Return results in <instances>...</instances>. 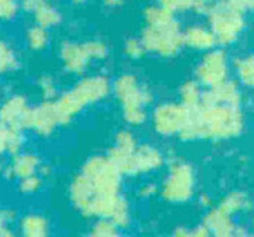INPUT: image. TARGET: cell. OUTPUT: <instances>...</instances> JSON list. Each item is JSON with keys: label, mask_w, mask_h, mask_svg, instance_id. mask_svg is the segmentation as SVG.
<instances>
[{"label": "cell", "mask_w": 254, "mask_h": 237, "mask_svg": "<svg viewBox=\"0 0 254 237\" xmlns=\"http://www.w3.org/2000/svg\"><path fill=\"white\" fill-rule=\"evenodd\" d=\"M112 83L109 76L103 73L82 75L81 79L69 91L60 93L54 103L61 126L71 124L86 108L105 101L112 93Z\"/></svg>", "instance_id": "cell-2"}, {"label": "cell", "mask_w": 254, "mask_h": 237, "mask_svg": "<svg viewBox=\"0 0 254 237\" xmlns=\"http://www.w3.org/2000/svg\"><path fill=\"white\" fill-rule=\"evenodd\" d=\"M17 229L24 237H46L50 235L51 223L44 213L28 212L18 218Z\"/></svg>", "instance_id": "cell-19"}, {"label": "cell", "mask_w": 254, "mask_h": 237, "mask_svg": "<svg viewBox=\"0 0 254 237\" xmlns=\"http://www.w3.org/2000/svg\"><path fill=\"white\" fill-rule=\"evenodd\" d=\"M203 86L196 78L187 79L178 88V101L190 110L198 109L203 101Z\"/></svg>", "instance_id": "cell-21"}, {"label": "cell", "mask_w": 254, "mask_h": 237, "mask_svg": "<svg viewBox=\"0 0 254 237\" xmlns=\"http://www.w3.org/2000/svg\"><path fill=\"white\" fill-rule=\"evenodd\" d=\"M123 53H125V55L128 59L138 61V59H141L147 54V50H145L141 38L130 37V38H127L126 41H125V44H123Z\"/></svg>", "instance_id": "cell-30"}, {"label": "cell", "mask_w": 254, "mask_h": 237, "mask_svg": "<svg viewBox=\"0 0 254 237\" xmlns=\"http://www.w3.org/2000/svg\"><path fill=\"white\" fill-rule=\"evenodd\" d=\"M16 235L14 230H13V226H1L0 228V236L1 237H13Z\"/></svg>", "instance_id": "cell-41"}, {"label": "cell", "mask_w": 254, "mask_h": 237, "mask_svg": "<svg viewBox=\"0 0 254 237\" xmlns=\"http://www.w3.org/2000/svg\"><path fill=\"white\" fill-rule=\"evenodd\" d=\"M31 106L23 95H10L7 96L0 108V123L3 126L28 130V121L31 115Z\"/></svg>", "instance_id": "cell-12"}, {"label": "cell", "mask_w": 254, "mask_h": 237, "mask_svg": "<svg viewBox=\"0 0 254 237\" xmlns=\"http://www.w3.org/2000/svg\"><path fill=\"white\" fill-rule=\"evenodd\" d=\"M243 11L232 0H218L216 6L208 14V20L219 46L229 47L239 40L245 28Z\"/></svg>", "instance_id": "cell-5"}, {"label": "cell", "mask_w": 254, "mask_h": 237, "mask_svg": "<svg viewBox=\"0 0 254 237\" xmlns=\"http://www.w3.org/2000/svg\"><path fill=\"white\" fill-rule=\"evenodd\" d=\"M184 44L187 48L199 53H206L219 46L212 28L200 24H193L184 28Z\"/></svg>", "instance_id": "cell-16"}, {"label": "cell", "mask_w": 254, "mask_h": 237, "mask_svg": "<svg viewBox=\"0 0 254 237\" xmlns=\"http://www.w3.org/2000/svg\"><path fill=\"white\" fill-rule=\"evenodd\" d=\"M233 68L239 82L247 88H254V53L235 59Z\"/></svg>", "instance_id": "cell-23"}, {"label": "cell", "mask_w": 254, "mask_h": 237, "mask_svg": "<svg viewBox=\"0 0 254 237\" xmlns=\"http://www.w3.org/2000/svg\"><path fill=\"white\" fill-rule=\"evenodd\" d=\"M220 209L223 212H226L229 215H235L237 212H242V210H246L250 208V201L249 198L246 196L243 192L233 191L230 193L225 195L218 205Z\"/></svg>", "instance_id": "cell-25"}, {"label": "cell", "mask_w": 254, "mask_h": 237, "mask_svg": "<svg viewBox=\"0 0 254 237\" xmlns=\"http://www.w3.org/2000/svg\"><path fill=\"white\" fill-rule=\"evenodd\" d=\"M195 188L196 174L193 167L184 160L174 158L160 186L161 198L171 205H184L193 198Z\"/></svg>", "instance_id": "cell-4"}, {"label": "cell", "mask_w": 254, "mask_h": 237, "mask_svg": "<svg viewBox=\"0 0 254 237\" xmlns=\"http://www.w3.org/2000/svg\"><path fill=\"white\" fill-rule=\"evenodd\" d=\"M71 1H72L73 4H83L86 0H71Z\"/></svg>", "instance_id": "cell-44"}, {"label": "cell", "mask_w": 254, "mask_h": 237, "mask_svg": "<svg viewBox=\"0 0 254 237\" xmlns=\"http://www.w3.org/2000/svg\"><path fill=\"white\" fill-rule=\"evenodd\" d=\"M190 118V110L181 102L165 101L155 105L151 112V126L160 137H178Z\"/></svg>", "instance_id": "cell-8"}, {"label": "cell", "mask_w": 254, "mask_h": 237, "mask_svg": "<svg viewBox=\"0 0 254 237\" xmlns=\"http://www.w3.org/2000/svg\"><path fill=\"white\" fill-rule=\"evenodd\" d=\"M123 3H125V0H103V4H105L106 7H110V9L120 7Z\"/></svg>", "instance_id": "cell-42"}, {"label": "cell", "mask_w": 254, "mask_h": 237, "mask_svg": "<svg viewBox=\"0 0 254 237\" xmlns=\"http://www.w3.org/2000/svg\"><path fill=\"white\" fill-rule=\"evenodd\" d=\"M47 1L48 0H20V7H21V10L33 14L40 6H43Z\"/></svg>", "instance_id": "cell-37"}, {"label": "cell", "mask_w": 254, "mask_h": 237, "mask_svg": "<svg viewBox=\"0 0 254 237\" xmlns=\"http://www.w3.org/2000/svg\"><path fill=\"white\" fill-rule=\"evenodd\" d=\"M167 161V157L160 148L150 143H140L137 146L134 154L128 160V163L122 170L125 177H140L148 175L160 168H163Z\"/></svg>", "instance_id": "cell-10"}, {"label": "cell", "mask_w": 254, "mask_h": 237, "mask_svg": "<svg viewBox=\"0 0 254 237\" xmlns=\"http://www.w3.org/2000/svg\"><path fill=\"white\" fill-rule=\"evenodd\" d=\"M140 38L147 53L161 58H174L185 47L184 30L177 18L163 24H144Z\"/></svg>", "instance_id": "cell-3"}, {"label": "cell", "mask_w": 254, "mask_h": 237, "mask_svg": "<svg viewBox=\"0 0 254 237\" xmlns=\"http://www.w3.org/2000/svg\"><path fill=\"white\" fill-rule=\"evenodd\" d=\"M23 128L3 126L0 127V150L4 155L17 154L23 151V147L26 144V136L23 133Z\"/></svg>", "instance_id": "cell-20"}, {"label": "cell", "mask_w": 254, "mask_h": 237, "mask_svg": "<svg viewBox=\"0 0 254 237\" xmlns=\"http://www.w3.org/2000/svg\"><path fill=\"white\" fill-rule=\"evenodd\" d=\"M235 4H237L239 7H242V9L245 10L247 6H252V1L253 0H232Z\"/></svg>", "instance_id": "cell-43"}, {"label": "cell", "mask_w": 254, "mask_h": 237, "mask_svg": "<svg viewBox=\"0 0 254 237\" xmlns=\"http://www.w3.org/2000/svg\"><path fill=\"white\" fill-rule=\"evenodd\" d=\"M37 86L43 101H55L58 98V86L55 83V79L51 75H41L37 81Z\"/></svg>", "instance_id": "cell-29"}, {"label": "cell", "mask_w": 254, "mask_h": 237, "mask_svg": "<svg viewBox=\"0 0 254 237\" xmlns=\"http://www.w3.org/2000/svg\"><path fill=\"white\" fill-rule=\"evenodd\" d=\"M157 4L171 10L174 13H184L192 10L193 0H157Z\"/></svg>", "instance_id": "cell-33"}, {"label": "cell", "mask_w": 254, "mask_h": 237, "mask_svg": "<svg viewBox=\"0 0 254 237\" xmlns=\"http://www.w3.org/2000/svg\"><path fill=\"white\" fill-rule=\"evenodd\" d=\"M41 158L31 151H20L10 157L9 164L4 167L3 175L6 179H21L30 175L38 174L41 167Z\"/></svg>", "instance_id": "cell-14"}, {"label": "cell", "mask_w": 254, "mask_h": 237, "mask_svg": "<svg viewBox=\"0 0 254 237\" xmlns=\"http://www.w3.org/2000/svg\"><path fill=\"white\" fill-rule=\"evenodd\" d=\"M252 6H253V7H254V0H253V1H252Z\"/></svg>", "instance_id": "cell-45"}, {"label": "cell", "mask_w": 254, "mask_h": 237, "mask_svg": "<svg viewBox=\"0 0 254 237\" xmlns=\"http://www.w3.org/2000/svg\"><path fill=\"white\" fill-rule=\"evenodd\" d=\"M17 220V212L13 208H3L1 212H0V223H1V226H11Z\"/></svg>", "instance_id": "cell-35"}, {"label": "cell", "mask_w": 254, "mask_h": 237, "mask_svg": "<svg viewBox=\"0 0 254 237\" xmlns=\"http://www.w3.org/2000/svg\"><path fill=\"white\" fill-rule=\"evenodd\" d=\"M24 37H26V44H27L28 50H31L34 53H41L50 46L48 28L38 26L36 23L26 30V36Z\"/></svg>", "instance_id": "cell-22"}, {"label": "cell", "mask_w": 254, "mask_h": 237, "mask_svg": "<svg viewBox=\"0 0 254 237\" xmlns=\"http://www.w3.org/2000/svg\"><path fill=\"white\" fill-rule=\"evenodd\" d=\"M213 201H212V198L209 196L208 193H202L199 196V205L202 206V208H205V209H210L213 205Z\"/></svg>", "instance_id": "cell-40"}, {"label": "cell", "mask_w": 254, "mask_h": 237, "mask_svg": "<svg viewBox=\"0 0 254 237\" xmlns=\"http://www.w3.org/2000/svg\"><path fill=\"white\" fill-rule=\"evenodd\" d=\"M218 0H193L192 10L199 16H208L212 9L216 6Z\"/></svg>", "instance_id": "cell-34"}, {"label": "cell", "mask_w": 254, "mask_h": 237, "mask_svg": "<svg viewBox=\"0 0 254 237\" xmlns=\"http://www.w3.org/2000/svg\"><path fill=\"white\" fill-rule=\"evenodd\" d=\"M242 102V92L239 85L232 79H226L225 82L219 83L213 88H208L203 92L202 103H223L239 106Z\"/></svg>", "instance_id": "cell-17"}, {"label": "cell", "mask_w": 254, "mask_h": 237, "mask_svg": "<svg viewBox=\"0 0 254 237\" xmlns=\"http://www.w3.org/2000/svg\"><path fill=\"white\" fill-rule=\"evenodd\" d=\"M60 127L63 126L54 101H43L33 106L28 121V130H31L37 137L48 138Z\"/></svg>", "instance_id": "cell-11"}, {"label": "cell", "mask_w": 254, "mask_h": 237, "mask_svg": "<svg viewBox=\"0 0 254 237\" xmlns=\"http://www.w3.org/2000/svg\"><path fill=\"white\" fill-rule=\"evenodd\" d=\"M120 228L108 218H98L89 229V235L93 237H115L120 235Z\"/></svg>", "instance_id": "cell-27"}, {"label": "cell", "mask_w": 254, "mask_h": 237, "mask_svg": "<svg viewBox=\"0 0 254 237\" xmlns=\"http://www.w3.org/2000/svg\"><path fill=\"white\" fill-rule=\"evenodd\" d=\"M81 173L89 178L92 185L100 195L120 193L122 179L125 175L108 154L92 155L86 158L81 167Z\"/></svg>", "instance_id": "cell-6"}, {"label": "cell", "mask_w": 254, "mask_h": 237, "mask_svg": "<svg viewBox=\"0 0 254 237\" xmlns=\"http://www.w3.org/2000/svg\"><path fill=\"white\" fill-rule=\"evenodd\" d=\"M18 68V57L14 48L7 41L0 43V71L1 73L13 72Z\"/></svg>", "instance_id": "cell-26"}, {"label": "cell", "mask_w": 254, "mask_h": 237, "mask_svg": "<svg viewBox=\"0 0 254 237\" xmlns=\"http://www.w3.org/2000/svg\"><path fill=\"white\" fill-rule=\"evenodd\" d=\"M190 233H192V229H188L187 226H177L173 232L174 236L177 237H190Z\"/></svg>", "instance_id": "cell-39"}, {"label": "cell", "mask_w": 254, "mask_h": 237, "mask_svg": "<svg viewBox=\"0 0 254 237\" xmlns=\"http://www.w3.org/2000/svg\"><path fill=\"white\" fill-rule=\"evenodd\" d=\"M112 93L119 102L120 112L130 109H147L154 101L153 92L138 81L134 73L119 75L112 83Z\"/></svg>", "instance_id": "cell-7"}, {"label": "cell", "mask_w": 254, "mask_h": 237, "mask_svg": "<svg viewBox=\"0 0 254 237\" xmlns=\"http://www.w3.org/2000/svg\"><path fill=\"white\" fill-rule=\"evenodd\" d=\"M83 46L86 48V53L92 59V62L93 61H103L109 55V48L106 46V43L102 40H88L83 43Z\"/></svg>", "instance_id": "cell-31"}, {"label": "cell", "mask_w": 254, "mask_h": 237, "mask_svg": "<svg viewBox=\"0 0 254 237\" xmlns=\"http://www.w3.org/2000/svg\"><path fill=\"white\" fill-rule=\"evenodd\" d=\"M33 18L36 24L50 30L61 23V13L50 1H47L33 13Z\"/></svg>", "instance_id": "cell-24"}, {"label": "cell", "mask_w": 254, "mask_h": 237, "mask_svg": "<svg viewBox=\"0 0 254 237\" xmlns=\"http://www.w3.org/2000/svg\"><path fill=\"white\" fill-rule=\"evenodd\" d=\"M245 128V118L239 106L223 103H202L198 109L190 110V118L178 134L181 141L198 140H232Z\"/></svg>", "instance_id": "cell-1"}, {"label": "cell", "mask_w": 254, "mask_h": 237, "mask_svg": "<svg viewBox=\"0 0 254 237\" xmlns=\"http://www.w3.org/2000/svg\"><path fill=\"white\" fill-rule=\"evenodd\" d=\"M190 236L192 237H208V236H212V235H210L209 229L206 228V225L202 222L200 225H198V226H195V228L192 229V233H190Z\"/></svg>", "instance_id": "cell-38"}, {"label": "cell", "mask_w": 254, "mask_h": 237, "mask_svg": "<svg viewBox=\"0 0 254 237\" xmlns=\"http://www.w3.org/2000/svg\"><path fill=\"white\" fill-rule=\"evenodd\" d=\"M20 7L18 0H0V17L3 21H10L17 16Z\"/></svg>", "instance_id": "cell-32"}, {"label": "cell", "mask_w": 254, "mask_h": 237, "mask_svg": "<svg viewBox=\"0 0 254 237\" xmlns=\"http://www.w3.org/2000/svg\"><path fill=\"white\" fill-rule=\"evenodd\" d=\"M44 185V177L40 174H34L17 181V192L21 196H34L41 191Z\"/></svg>", "instance_id": "cell-28"}, {"label": "cell", "mask_w": 254, "mask_h": 237, "mask_svg": "<svg viewBox=\"0 0 254 237\" xmlns=\"http://www.w3.org/2000/svg\"><path fill=\"white\" fill-rule=\"evenodd\" d=\"M203 223L209 229L210 235L218 237L235 236L237 228L233 223L232 215L223 212L219 206H212L210 209H208L205 218H203Z\"/></svg>", "instance_id": "cell-18"}, {"label": "cell", "mask_w": 254, "mask_h": 237, "mask_svg": "<svg viewBox=\"0 0 254 237\" xmlns=\"http://www.w3.org/2000/svg\"><path fill=\"white\" fill-rule=\"evenodd\" d=\"M138 144L140 143L131 130L122 128L113 137V143L108 151V155L122 171L125 168V165L128 163V160L131 158V155L134 154Z\"/></svg>", "instance_id": "cell-15"}, {"label": "cell", "mask_w": 254, "mask_h": 237, "mask_svg": "<svg viewBox=\"0 0 254 237\" xmlns=\"http://www.w3.org/2000/svg\"><path fill=\"white\" fill-rule=\"evenodd\" d=\"M229 71L230 64L226 53L216 47L203 53V57L195 68V78L205 89H208L229 79Z\"/></svg>", "instance_id": "cell-9"}, {"label": "cell", "mask_w": 254, "mask_h": 237, "mask_svg": "<svg viewBox=\"0 0 254 237\" xmlns=\"http://www.w3.org/2000/svg\"><path fill=\"white\" fill-rule=\"evenodd\" d=\"M58 57L64 71L78 76H82L86 72L88 66L92 62L83 43L76 41H64L58 50Z\"/></svg>", "instance_id": "cell-13"}, {"label": "cell", "mask_w": 254, "mask_h": 237, "mask_svg": "<svg viewBox=\"0 0 254 237\" xmlns=\"http://www.w3.org/2000/svg\"><path fill=\"white\" fill-rule=\"evenodd\" d=\"M157 193H160V188H158L155 183L151 182L143 183V185L138 188V191H137V195H138L141 199H150V198H153Z\"/></svg>", "instance_id": "cell-36"}]
</instances>
